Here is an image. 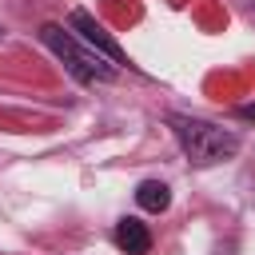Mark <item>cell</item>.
Masks as SVG:
<instances>
[{
    "label": "cell",
    "mask_w": 255,
    "mask_h": 255,
    "mask_svg": "<svg viewBox=\"0 0 255 255\" xmlns=\"http://www.w3.org/2000/svg\"><path fill=\"white\" fill-rule=\"evenodd\" d=\"M72 28L80 32V40H84L88 48H96L100 56H108V60H112L116 68H124V64H128V56H124V48H120V44H116V40H112V36L104 32V24H100V20L92 16V12H84V8H76V12H72Z\"/></svg>",
    "instance_id": "obj_3"
},
{
    "label": "cell",
    "mask_w": 255,
    "mask_h": 255,
    "mask_svg": "<svg viewBox=\"0 0 255 255\" xmlns=\"http://www.w3.org/2000/svg\"><path fill=\"white\" fill-rule=\"evenodd\" d=\"M183 155L195 163V167H211V163H223L239 151V135L219 128V124H207V120H195V116H167Z\"/></svg>",
    "instance_id": "obj_1"
},
{
    "label": "cell",
    "mask_w": 255,
    "mask_h": 255,
    "mask_svg": "<svg viewBox=\"0 0 255 255\" xmlns=\"http://www.w3.org/2000/svg\"><path fill=\"white\" fill-rule=\"evenodd\" d=\"M239 120H255V104H247V108H239Z\"/></svg>",
    "instance_id": "obj_6"
},
{
    "label": "cell",
    "mask_w": 255,
    "mask_h": 255,
    "mask_svg": "<svg viewBox=\"0 0 255 255\" xmlns=\"http://www.w3.org/2000/svg\"><path fill=\"white\" fill-rule=\"evenodd\" d=\"M116 247L120 251H128V255H147L151 251V231H147V223H139V219H120L116 223Z\"/></svg>",
    "instance_id": "obj_4"
},
{
    "label": "cell",
    "mask_w": 255,
    "mask_h": 255,
    "mask_svg": "<svg viewBox=\"0 0 255 255\" xmlns=\"http://www.w3.org/2000/svg\"><path fill=\"white\" fill-rule=\"evenodd\" d=\"M40 40L64 60V68H68L80 84H108V80H116V72H120L108 56H100L96 48H88L84 40H76V36L64 32L60 24H44V28H40Z\"/></svg>",
    "instance_id": "obj_2"
},
{
    "label": "cell",
    "mask_w": 255,
    "mask_h": 255,
    "mask_svg": "<svg viewBox=\"0 0 255 255\" xmlns=\"http://www.w3.org/2000/svg\"><path fill=\"white\" fill-rule=\"evenodd\" d=\"M135 203L143 207V211H167V203H171V191H167V183H159V179H143L139 187H135Z\"/></svg>",
    "instance_id": "obj_5"
}]
</instances>
